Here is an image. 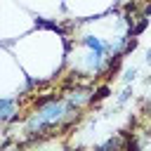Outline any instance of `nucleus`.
<instances>
[{"label":"nucleus","instance_id":"423d86ee","mask_svg":"<svg viewBox=\"0 0 151 151\" xmlns=\"http://www.w3.org/2000/svg\"><path fill=\"white\" fill-rule=\"evenodd\" d=\"M137 78V66H132V68H125V73H123V80L125 83H130V80H134Z\"/></svg>","mask_w":151,"mask_h":151},{"label":"nucleus","instance_id":"0eeeda50","mask_svg":"<svg viewBox=\"0 0 151 151\" xmlns=\"http://www.w3.org/2000/svg\"><path fill=\"white\" fill-rule=\"evenodd\" d=\"M127 97H130V87H127V90H125V92H123V94L118 97V104H123V101H127Z\"/></svg>","mask_w":151,"mask_h":151},{"label":"nucleus","instance_id":"20e7f679","mask_svg":"<svg viewBox=\"0 0 151 151\" xmlns=\"http://www.w3.org/2000/svg\"><path fill=\"white\" fill-rule=\"evenodd\" d=\"M109 92H111V90H109L106 85H101L99 90H94V94H92V101H101V99H106V97H109Z\"/></svg>","mask_w":151,"mask_h":151},{"label":"nucleus","instance_id":"f03ea898","mask_svg":"<svg viewBox=\"0 0 151 151\" xmlns=\"http://www.w3.org/2000/svg\"><path fill=\"white\" fill-rule=\"evenodd\" d=\"M14 113H17V101L12 97H2L0 99V120L2 123H9L14 118Z\"/></svg>","mask_w":151,"mask_h":151},{"label":"nucleus","instance_id":"39448f33","mask_svg":"<svg viewBox=\"0 0 151 151\" xmlns=\"http://www.w3.org/2000/svg\"><path fill=\"white\" fill-rule=\"evenodd\" d=\"M146 26H149V19H146V17H142V21H139V24H137V26L130 31V33H132V38H134V35H139V33H142Z\"/></svg>","mask_w":151,"mask_h":151},{"label":"nucleus","instance_id":"f257e3e1","mask_svg":"<svg viewBox=\"0 0 151 151\" xmlns=\"http://www.w3.org/2000/svg\"><path fill=\"white\" fill-rule=\"evenodd\" d=\"M76 111H80V109H76L68 97H54L52 101L38 106L26 118L24 130H26L28 137H42V134L57 130L59 125H64L71 116H76Z\"/></svg>","mask_w":151,"mask_h":151},{"label":"nucleus","instance_id":"7ed1b4c3","mask_svg":"<svg viewBox=\"0 0 151 151\" xmlns=\"http://www.w3.org/2000/svg\"><path fill=\"white\" fill-rule=\"evenodd\" d=\"M94 151H123V146H120V137H111V139H106V142L99 144Z\"/></svg>","mask_w":151,"mask_h":151},{"label":"nucleus","instance_id":"6e6552de","mask_svg":"<svg viewBox=\"0 0 151 151\" xmlns=\"http://www.w3.org/2000/svg\"><path fill=\"white\" fill-rule=\"evenodd\" d=\"M146 61H149V64H151V50H149V52H146Z\"/></svg>","mask_w":151,"mask_h":151}]
</instances>
